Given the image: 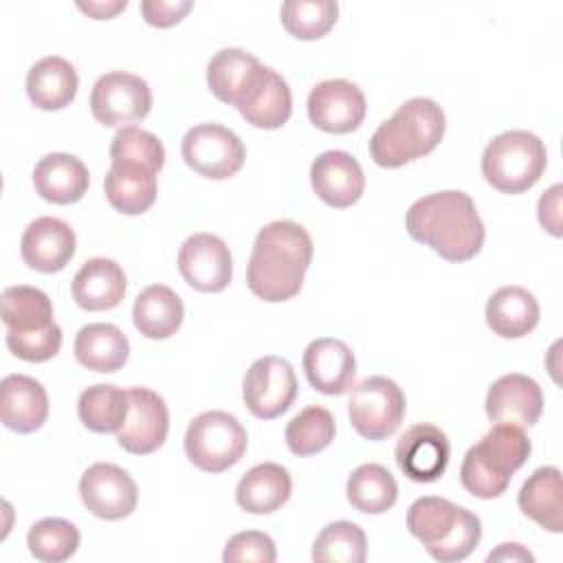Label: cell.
Returning <instances> with one entry per match:
<instances>
[{
    "label": "cell",
    "mask_w": 563,
    "mask_h": 563,
    "mask_svg": "<svg viewBox=\"0 0 563 563\" xmlns=\"http://www.w3.org/2000/svg\"><path fill=\"white\" fill-rule=\"evenodd\" d=\"M312 238L292 220H275L260 229L246 266V284L268 303L292 299L312 262Z\"/></svg>",
    "instance_id": "6da1fadb"
},
{
    "label": "cell",
    "mask_w": 563,
    "mask_h": 563,
    "mask_svg": "<svg viewBox=\"0 0 563 563\" xmlns=\"http://www.w3.org/2000/svg\"><path fill=\"white\" fill-rule=\"evenodd\" d=\"M405 227L416 242L427 244L446 262H466L475 257L486 238L473 198L460 189L418 198L405 216Z\"/></svg>",
    "instance_id": "7a4b0ae2"
},
{
    "label": "cell",
    "mask_w": 563,
    "mask_h": 563,
    "mask_svg": "<svg viewBox=\"0 0 563 563\" xmlns=\"http://www.w3.org/2000/svg\"><path fill=\"white\" fill-rule=\"evenodd\" d=\"M446 130L442 108L427 97L405 101L369 139V156L376 165L396 169L431 154Z\"/></svg>",
    "instance_id": "3957f363"
},
{
    "label": "cell",
    "mask_w": 563,
    "mask_h": 563,
    "mask_svg": "<svg viewBox=\"0 0 563 563\" xmlns=\"http://www.w3.org/2000/svg\"><path fill=\"white\" fill-rule=\"evenodd\" d=\"M532 444L521 427L495 422V427L473 444L460 466V482L477 499L501 497L512 475L526 464Z\"/></svg>",
    "instance_id": "277c9868"
},
{
    "label": "cell",
    "mask_w": 563,
    "mask_h": 563,
    "mask_svg": "<svg viewBox=\"0 0 563 563\" xmlns=\"http://www.w3.org/2000/svg\"><path fill=\"white\" fill-rule=\"evenodd\" d=\"M407 528L440 563L464 561L482 539V521L475 512L433 495L409 506Z\"/></svg>",
    "instance_id": "5b68a950"
},
{
    "label": "cell",
    "mask_w": 563,
    "mask_h": 563,
    "mask_svg": "<svg viewBox=\"0 0 563 563\" xmlns=\"http://www.w3.org/2000/svg\"><path fill=\"white\" fill-rule=\"evenodd\" d=\"M548 165L543 141L528 130L497 134L482 154L484 180L501 194H523L539 183Z\"/></svg>",
    "instance_id": "8992f818"
},
{
    "label": "cell",
    "mask_w": 563,
    "mask_h": 563,
    "mask_svg": "<svg viewBox=\"0 0 563 563\" xmlns=\"http://www.w3.org/2000/svg\"><path fill=\"white\" fill-rule=\"evenodd\" d=\"M249 435L244 424L227 411H205L196 416L185 433L189 462L205 473H224L246 453Z\"/></svg>",
    "instance_id": "52a82bcc"
},
{
    "label": "cell",
    "mask_w": 563,
    "mask_h": 563,
    "mask_svg": "<svg viewBox=\"0 0 563 563\" xmlns=\"http://www.w3.org/2000/svg\"><path fill=\"white\" fill-rule=\"evenodd\" d=\"M407 400L396 380L369 376L361 380L347 402V416L358 435L365 440H387L405 418Z\"/></svg>",
    "instance_id": "ba28073f"
},
{
    "label": "cell",
    "mask_w": 563,
    "mask_h": 563,
    "mask_svg": "<svg viewBox=\"0 0 563 563\" xmlns=\"http://www.w3.org/2000/svg\"><path fill=\"white\" fill-rule=\"evenodd\" d=\"M180 152L187 167L211 180L235 176L246 158L240 136L220 123H200L189 128L183 136Z\"/></svg>",
    "instance_id": "9c48e42d"
},
{
    "label": "cell",
    "mask_w": 563,
    "mask_h": 563,
    "mask_svg": "<svg viewBox=\"0 0 563 563\" xmlns=\"http://www.w3.org/2000/svg\"><path fill=\"white\" fill-rule=\"evenodd\" d=\"M152 110V90L145 79L125 70L101 75L90 92V112L106 128H128Z\"/></svg>",
    "instance_id": "30bf717a"
},
{
    "label": "cell",
    "mask_w": 563,
    "mask_h": 563,
    "mask_svg": "<svg viewBox=\"0 0 563 563\" xmlns=\"http://www.w3.org/2000/svg\"><path fill=\"white\" fill-rule=\"evenodd\" d=\"M246 409L262 420H273L290 409L297 398V376L282 356H262L246 369L242 383Z\"/></svg>",
    "instance_id": "8fae6325"
},
{
    "label": "cell",
    "mask_w": 563,
    "mask_h": 563,
    "mask_svg": "<svg viewBox=\"0 0 563 563\" xmlns=\"http://www.w3.org/2000/svg\"><path fill=\"white\" fill-rule=\"evenodd\" d=\"M84 506L99 519L119 521L134 512L139 490L128 471L110 462H95L79 479Z\"/></svg>",
    "instance_id": "7c38bea8"
},
{
    "label": "cell",
    "mask_w": 563,
    "mask_h": 563,
    "mask_svg": "<svg viewBox=\"0 0 563 563\" xmlns=\"http://www.w3.org/2000/svg\"><path fill=\"white\" fill-rule=\"evenodd\" d=\"M367 112L363 90L347 79L319 81L308 95L310 123L328 134L354 132Z\"/></svg>",
    "instance_id": "4fadbf2b"
},
{
    "label": "cell",
    "mask_w": 563,
    "mask_h": 563,
    "mask_svg": "<svg viewBox=\"0 0 563 563\" xmlns=\"http://www.w3.org/2000/svg\"><path fill=\"white\" fill-rule=\"evenodd\" d=\"M178 271L194 290L222 292L233 275L231 251L213 233H194L180 244Z\"/></svg>",
    "instance_id": "5bb4252c"
},
{
    "label": "cell",
    "mask_w": 563,
    "mask_h": 563,
    "mask_svg": "<svg viewBox=\"0 0 563 563\" xmlns=\"http://www.w3.org/2000/svg\"><path fill=\"white\" fill-rule=\"evenodd\" d=\"M130 411L121 429L117 431V442L132 455H147L163 446L169 431V411L165 400L147 389H128Z\"/></svg>",
    "instance_id": "9a60e30c"
},
{
    "label": "cell",
    "mask_w": 563,
    "mask_h": 563,
    "mask_svg": "<svg viewBox=\"0 0 563 563\" xmlns=\"http://www.w3.org/2000/svg\"><path fill=\"white\" fill-rule=\"evenodd\" d=\"M396 464L411 479L429 484L442 477L449 464L451 446L446 433L429 422L409 427L396 444Z\"/></svg>",
    "instance_id": "2e32d148"
},
{
    "label": "cell",
    "mask_w": 563,
    "mask_h": 563,
    "mask_svg": "<svg viewBox=\"0 0 563 563\" xmlns=\"http://www.w3.org/2000/svg\"><path fill=\"white\" fill-rule=\"evenodd\" d=\"M310 183L321 202L334 209H345L363 196L365 174L352 154L343 150H328L312 161Z\"/></svg>",
    "instance_id": "e0dca14e"
},
{
    "label": "cell",
    "mask_w": 563,
    "mask_h": 563,
    "mask_svg": "<svg viewBox=\"0 0 563 563\" xmlns=\"http://www.w3.org/2000/svg\"><path fill=\"white\" fill-rule=\"evenodd\" d=\"M543 411V394L534 378L526 374L499 376L486 394V416L490 422H506L515 427H532Z\"/></svg>",
    "instance_id": "ac0fdd59"
},
{
    "label": "cell",
    "mask_w": 563,
    "mask_h": 563,
    "mask_svg": "<svg viewBox=\"0 0 563 563\" xmlns=\"http://www.w3.org/2000/svg\"><path fill=\"white\" fill-rule=\"evenodd\" d=\"M75 246V231L68 222L53 216H42L24 229L20 253L29 268L37 273H57L73 260Z\"/></svg>",
    "instance_id": "d6986e66"
},
{
    "label": "cell",
    "mask_w": 563,
    "mask_h": 563,
    "mask_svg": "<svg viewBox=\"0 0 563 563\" xmlns=\"http://www.w3.org/2000/svg\"><path fill=\"white\" fill-rule=\"evenodd\" d=\"M301 363L308 383L325 396H341L354 385L356 358L350 345L341 339L321 336L310 341Z\"/></svg>",
    "instance_id": "ffe728a7"
},
{
    "label": "cell",
    "mask_w": 563,
    "mask_h": 563,
    "mask_svg": "<svg viewBox=\"0 0 563 563\" xmlns=\"http://www.w3.org/2000/svg\"><path fill=\"white\" fill-rule=\"evenodd\" d=\"M235 108L246 123L262 130H277L292 114V95L282 75L268 66H262Z\"/></svg>",
    "instance_id": "44dd1931"
},
{
    "label": "cell",
    "mask_w": 563,
    "mask_h": 563,
    "mask_svg": "<svg viewBox=\"0 0 563 563\" xmlns=\"http://www.w3.org/2000/svg\"><path fill=\"white\" fill-rule=\"evenodd\" d=\"M0 416L7 429L33 433L48 418V396L40 380L24 374H9L0 383Z\"/></svg>",
    "instance_id": "7402d4cb"
},
{
    "label": "cell",
    "mask_w": 563,
    "mask_h": 563,
    "mask_svg": "<svg viewBox=\"0 0 563 563\" xmlns=\"http://www.w3.org/2000/svg\"><path fill=\"white\" fill-rule=\"evenodd\" d=\"M156 174L152 167L132 163V161H117L110 165L103 178V191L110 207L123 216H141L145 213L158 191Z\"/></svg>",
    "instance_id": "603a6c76"
},
{
    "label": "cell",
    "mask_w": 563,
    "mask_h": 563,
    "mask_svg": "<svg viewBox=\"0 0 563 563\" xmlns=\"http://www.w3.org/2000/svg\"><path fill=\"white\" fill-rule=\"evenodd\" d=\"M33 185L40 198L53 205H73L84 198L90 185L88 167L81 158L64 152L46 154L33 167Z\"/></svg>",
    "instance_id": "cb8c5ba5"
},
{
    "label": "cell",
    "mask_w": 563,
    "mask_h": 563,
    "mask_svg": "<svg viewBox=\"0 0 563 563\" xmlns=\"http://www.w3.org/2000/svg\"><path fill=\"white\" fill-rule=\"evenodd\" d=\"M128 282L123 268L108 257H92L75 273L70 290L79 308L99 312L112 310L121 303Z\"/></svg>",
    "instance_id": "d4e9b609"
},
{
    "label": "cell",
    "mask_w": 563,
    "mask_h": 563,
    "mask_svg": "<svg viewBox=\"0 0 563 563\" xmlns=\"http://www.w3.org/2000/svg\"><path fill=\"white\" fill-rule=\"evenodd\" d=\"M292 493L288 468L275 462H264L246 471L235 486V501L251 515H271L279 510Z\"/></svg>",
    "instance_id": "484cf974"
},
{
    "label": "cell",
    "mask_w": 563,
    "mask_h": 563,
    "mask_svg": "<svg viewBox=\"0 0 563 563\" xmlns=\"http://www.w3.org/2000/svg\"><path fill=\"white\" fill-rule=\"evenodd\" d=\"M77 88L79 77L75 66L59 55L42 57L26 73V95L40 110H62L70 106Z\"/></svg>",
    "instance_id": "4316f807"
},
{
    "label": "cell",
    "mask_w": 563,
    "mask_h": 563,
    "mask_svg": "<svg viewBox=\"0 0 563 563\" xmlns=\"http://www.w3.org/2000/svg\"><path fill=\"white\" fill-rule=\"evenodd\" d=\"M539 301L521 286H501L486 303V323L501 339H521L539 323Z\"/></svg>",
    "instance_id": "83f0119b"
},
{
    "label": "cell",
    "mask_w": 563,
    "mask_h": 563,
    "mask_svg": "<svg viewBox=\"0 0 563 563\" xmlns=\"http://www.w3.org/2000/svg\"><path fill=\"white\" fill-rule=\"evenodd\" d=\"M75 358L81 367L114 374L130 356V341L114 323H88L75 336Z\"/></svg>",
    "instance_id": "f1b7e54d"
},
{
    "label": "cell",
    "mask_w": 563,
    "mask_h": 563,
    "mask_svg": "<svg viewBox=\"0 0 563 563\" xmlns=\"http://www.w3.org/2000/svg\"><path fill=\"white\" fill-rule=\"evenodd\" d=\"M519 510L548 532L563 530V488L556 466L537 468L521 486L517 497Z\"/></svg>",
    "instance_id": "f546056e"
},
{
    "label": "cell",
    "mask_w": 563,
    "mask_h": 563,
    "mask_svg": "<svg viewBox=\"0 0 563 563\" xmlns=\"http://www.w3.org/2000/svg\"><path fill=\"white\" fill-rule=\"evenodd\" d=\"M185 317L180 297L165 284H152L143 288L132 306L134 328L154 341L169 339L178 332Z\"/></svg>",
    "instance_id": "4dcf8cb0"
},
{
    "label": "cell",
    "mask_w": 563,
    "mask_h": 563,
    "mask_svg": "<svg viewBox=\"0 0 563 563\" xmlns=\"http://www.w3.org/2000/svg\"><path fill=\"white\" fill-rule=\"evenodd\" d=\"M264 64L242 48H222L207 64L209 90L229 106H238Z\"/></svg>",
    "instance_id": "1f68e13d"
},
{
    "label": "cell",
    "mask_w": 563,
    "mask_h": 563,
    "mask_svg": "<svg viewBox=\"0 0 563 563\" xmlns=\"http://www.w3.org/2000/svg\"><path fill=\"white\" fill-rule=\"evenodd\" d=\"M2 323L9 332L29 334L57 323L48 295L35 286H9L2 292Z\"/></svg>",
    "instance_id": "d6a6232c"
},
{
    "label": "cell",
    "mask_w": 563,
    "mask_h": 563,
    "mask_svg": "<svg viewBox=\"0 0 563 563\" xmlns=\"http://www.w3.org/2000/svg\"><path fill=\"white\" fill-rule=\"evenodd\" d=\"M345 493L354 510L365 515H383L396 504L398 484L383 464L369 462L352 471Z\"/></svg>",
    "instance_id": "836d02e7"
},
{
    "label": "cell",
    "mask_w": 563,
    "mask_h": 563,
    "mask_svg": "<svg viewBox=\"0 0 563 563\" xmlns=\"http://www.w3.org/2000/svg\"><path fill=\"white\" fill-rule=\"evenodd\" d=\"M130 411V396L114 385L86 387L77 402L79 420L95 433H114L121 429Z\"/></svg>",
    "instance_id": "e575fe53"
},
{
    "label": "cell",
    "mask_w": 563,
    "mask_h": 563,
    "mask_svg": "<svg viewBox=\"0 0 563 563\" xmlns=\"http://www.w3.org/2000/svg\"><path fill=\"white\" fill-rule=\"evenodd\" d=\"M367 556V537L352 521H332L321 528L312 543L314 563H363Z\"/></svg>",
    "instance_id": "d590c367"
},
{
    "label": "cell",
    "mask_w": 563,
    "mask_h": 563,
    "mask_svg": "<svg viewBox=\"0 0 563 563\" xmlns=\"http://www.w3.org/2000/svg\"><path fill=\"white\" fill-rule=\"evenodd\" d=\"M334 431V416L321 405H310L286 424V444L295 455H314L330 446Z\"/></svg>",
    "instance_id": "8d00e7d4"
},
{
    "label": "cell",
    "mask_w": 563,
    "mask_h": 563,
    "mask_svg": "<svg viewBox=\"0 0 563 563\" xmlns=\"http://www.w3.org/2000/svg\"><path fill=\"white\" fill-rule=\"evenodd\" d=\"M29 552L44 563L68 561L79 548V530L62 517H44L35 521L26 534Z\"/></svg>",
    "instance_id": "74e56055"
},
{
    "label": "cell",
    "mask_w": 563,
    "mask_h": 563,
    "mask_svg": "<svg viewBox=\"0 0 563 563\" xmlns=\"http://www.w3.org/2000/svg\"><path fill=\"white\" fill-rule=\"evenodd\" d=\"M284 29L297 40L323 37L339 18V4L332 0H288L279 9Z\"/></svg>",
    "instance_id": "f35d334b"
},
{
    "label": "cell",
    "mask_w": 563,
    "mask_h": 563,
    "mask_svg": "<svg viewBox=\"0 0 563 563\" xmlns=\"http://www.w3.org/2000/svg\"><path fill=\"white\" fill-rule=\"evenodd\" d=\"M110 158L112 163L132 161L147 165L154 172H161L165 165V147L156 134L136 125H128L114 134L110 145Z\"/></svg>",
    "instance_id": "ab89813d"
},
{
    "label": "cell",
    "mask_w": 563,
    "mask_h": 563,
    "mask_svg": "<svg viewBox=\"0 0 563 563\" xmlns=\"http://www.w3.org/2000/svg\"><path fill=\"white\" fill-rule=\"evenodd\" d=\"M7 347L11 350L13 356L29 361V363H44L53 358L59 347H62V328L53 323L46 330L40 332H29V334H18L7 330Z\"/></svg>",
    "instance_id": "60d3db41"
},
{
    "label": "cell",
    "mask_w": 563,
    "mask_h": 563,
    "mask_svg": "<svg viewBox=\"0 0 563 563\" xmlns=\"http://www.w3.org/2000/svg\"><path fill=\"white\" fill-rule=\"evenodd\" d=\"M277 559L275 541L260 530H244L233 534L222 552V561L227 563H242V561H255V563H273Z\"/></svg>",
    "instance_id": "b9f144b4"
},
{
    "label": "cell",
    "mask_w": 563,
    "mask_h": 563,
    "mask_svg": "<svg viewBox=\"0 0 563 563\" xmlns=\"http://www.w3.org/2000/svg\"><path fill=\"white\" fill-rule=\"evenodd\" d=\"M191 0H143L141 13L150 26L167 29L178 24L191 11Z\"/></svg>",
    "instance_id": "7bdbcfd3"
},
{
    "label": "cell",
    "mask_w": 563,
    "mask_h": 563,
    "mask_svg": "<svg viewBox=\"0 0 563 563\" xmlns=\"http://www.w3.org/2000/svg\"><path fill=\"white\" fill-rule=\"evenodd\" d=\"M561 196H563V185L556 183L548 191H543L537 205V216L541 227L554 238H561Z\"/></svg>",
    "instance_id": "ee69618b"
},
{
    "label": "cell",
    "mask_w": 563,
    "mask_h": 563,
    "mask_svg": "<svg viewBox=\"0 0 563 563\" xmlns=\"http://www.w3.org/2000/svg\"><path fill=\"white\" fill-rule=\"evenodd\" d=\"M79 11L88 13L95 20H110L114 18L119 11H123L128 7V0H110V2H77Z\"/></svg>",
    "instance_id": "f6af8a7d"
},
{
    "label": "cell",
    "mask_w": 563,
    "mask_h": 563,
    "mask_svg": "<svg viewBox=\"0 0 563 563\" xmlns=\"http://www.w3.org/2000/svg\"><path fill=\"white\" fill-rule=\"evenodd\" d=\"M493 561H534V556L521 543H501L497 550L488 554V563Z\"/></svg>",
    "instance_id": "bcb514c9"
}]
</instances>
